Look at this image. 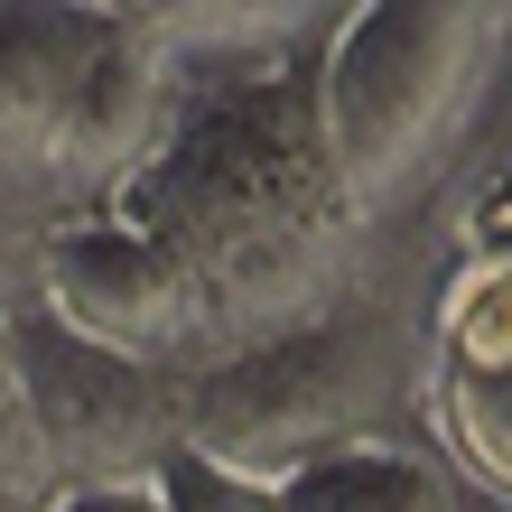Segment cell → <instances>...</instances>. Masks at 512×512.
I'll return each instance as SVG.
<instances>
[{
    "mask_svg": "<svg viewBox=\"0 0 512 512\" xmlns=\"http://www.w3.org/2000/svg\"><path fill=\"white\" fill-rule=\"evenodd\" d=\"M28 391H38V438L66 485H112V475H159L187 447V391H168L159 364H131L94 336H75L56 308L19 317Z\"/></svg>",
    "mask_w": 512,
    "mask_h": 512,
    "instance_id": "cell-5",
    "label": "cell"
},
{
    "mask_svg": "<svg viewBox=\"0 0 512 512\" xmlns=\"http://www.w3.org/2000/svg\"><path fill=\"white\" fill-rule=\"evenodd\" d=\"M512 19L494 10H364L317 38V112L354 215H391L457 149Z\"/></svg>",
    "mask_w": 512,
    "mask_h": 512,
    "instance_id": "cell-3",
    "label": "cell"
},
{
    "mask_svg": "<svg viewBox=\"0 0 512 512\" xmlns=\"http://www.w3.org/2000/svg\"><path fill=\"white\" fill-rule=\"evenodd\" d=\"M47 512H168V494H159V475H112V485L47 494Z\"/></svg>",
    "mask_w": 512,
    "mask_h": 512,
    "instance_id": "cell-9",
    "label": "cell"
},
{
    "mask_svg": "<svg viewBox=\"0 0 512 512\" xmlns=\"http://www.w3.org/2000/svg\"><path fill=\"white\" fill-rule=\"evenodd\" d=\"M438 419L457 457L512 494V252L447 298L438 326Z\"/></svg>",
    "mask_w": 512,
    "mask_h": 512,
    "instance_id": "cell-6",
    "label": "cell"
},
{
    "mask_svg": "<svg viewBox=\"0 0 512 512\" xmlns=\"http://www.w3.org/2000/svg\"><path fill=\"white\" fill-rule=\"evenodd\" d=\"M373 410L364 364L308 326V336H280L261 354H233V364L196 373L187 391V447H205L215 466H243L261 485H289L308 466H336L354 447H391V438H354V419Z\"/></svg>",
    "mask_w": 512,
    "mask_h": 512,
    "instance_id": "cell-4",
    "label": "cell"
},
{
    "mask_svg": "<svg viewBox=\"0 0 512 512\" xmlns=\"http://www.w3.org/2000/svg\"><path fill=\"white\" fill-rule=\"evenodd\" d=\"M205 84L187 112H168L140 177L103 205L122 233L159 252L187 354H261L280 336L326 326L336 270L354 243V196L326 149L317 66L280 84V56L243 75H177Z\"/></svg>",
    "mask_w": 512,
    "mask_h": 512,
    "instance_id": "cell-1",
    "label": "cell"
},
{
    "mask_svg": "<svg viewBox=\"0 0 512 512\" xmlns=\"http://www.w3.org/2000/svg\"><path fill=\"white\" fill-rule=\"evenodd\" d=\"M0 512H47V503H28V494H0Z\"/></svg>",
    "mask_w": 512,
    "mask_h": 512,
    "instance_id": "cell-10",
    "label": "cell"
},
{
    "mask_svg": "<svg viewBox=\"0 0 512 512\" xmlns=\"http://www.w3.org/2000/svg\"><path fill=\"white\" fill-rule=\"evenodd\" d=\"M159 494H168V512H289L280 485H261L243 466H215L205 447H177L159 466Z\"/></svg>",
    "mask_w": 512,
    "mask_h": 512,
    "instance_id": "cell-8",
    "label": "cell"
},
{
    "mask_svg": "<svg viewBox=\"0 0 512 512\" xmlns=\"http://www.w3.org/2000/svg\"><path fill=\"white\" fill-rule=\"evenodd\" d=\"M177 75L122 10H0V196L112 205L168 131Z\"/></svg>",
    "mask_w": 512,
    "mask_h": 512,
    "instance_id": "cell-2",
    "label": "cell"
},
{
    "mask_svg": "<svg viewBox=\"0 0 512 512\" xmlns=\"http://www.w3.org/2000/svg\"><path fill=\"white\" fill-rule=\"evenodd\" d=\"M0 494H28V503L56 494V466H47V438H38V391H28V354H19V317H0Z\"/></svg>",
    "mask_w": 512,
    "mask_h": 512,
    "instance_id": "cell-7",
    "label": "cell"
}]
</instances>
